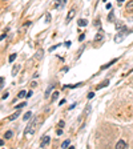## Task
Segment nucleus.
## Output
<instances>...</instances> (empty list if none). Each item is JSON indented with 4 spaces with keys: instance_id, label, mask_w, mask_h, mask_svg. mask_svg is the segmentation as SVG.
I'll use <instances>...</instances> for the list:
<instances>
[{
    "instance_id": "nucleus-1",
    "label": "nucleus",
    "mask_w": 133,
    "mask_h": 149,
    "mask_svg": "<svg viewBox=\"0 0 133 149\" xmlns=\"http://www.w3.org/2000/svg\"><path fill=\"white\" fill-rule=\"evenodd\" d=\"M36 124H37V120H32V123L27 127V129H25L24 134L25 137H31L32 134L35 133V130H36Z\"/></svg>"
},
{
    "instance_id": "nucleus-2",
    "label": "nucleus",
    "mask_w": 133,
    "mask_h": 149,
    "mask_svg": "<svg viewBox=\"0 0 133 149\" xmlns=\"http://www.w3.org/2000/svg\"><path fill=\"white\" fill-rule=\"evenodd\" d=\"M49 141H51V137L48 136V134L43 136V139H41V143H40V148H44V146H47L48 144H49Z\"/></svg>"
},
{
    "instance_id": "nucleus-3",
    "label": "nucleus",
    "mask_w": 133,
    "mask_h": 149,
    "mask_svg": "<svg viewBox=\"0 0 133 149\" xmlns=\"http://www.w3.org/2000/svg\"><path fill=\"white\" fill-rule=\"evenodd\" d=\"M75 15H76V8H72L71 9V12H69L68 13V16H67V22H71V20H72V19H73L75 17Z\"/></svg>"
},
{
    "instance_id": "nucleus-4",
    "label": "nucleus",
    "mask_w": 133,
    "mask_h": 149,
    "mask_svg": "<svg viewBox=\"0 0 133 149\" xmlns=\"http://www.w3.org/2000/svg\"><path fill=\"white\" fill-rule=\"evenodd\" d=\"M123 148H127V143L124 140H120L117 144H116V149H123Z\"/></svg>"
},
{
    "instance_id": "nucleus-5",
    "label": "nucleus",
    "mask_w": 133,
    "mask_h": 149,
    "mask_svg": "<svg viewBox=\"0 0 133 149\" xmlns=\"http://www.w3.org/2000/svg\"><path fill=\"white\" fill-rule=\"evenodd\" d=\"M102 37H104V32H102V29H100L99 32H97V35L95 36V41H99V40H101Z\"/></svg>"
},
{
    "instance_id": "nucleus-6",
    "label": "nucleus",
    "mask_w": 133,
    "mask_h": 149,
    "mask_svg": "<svg viewBox=\"0 0 133 149\" xmlns=\"http://www.w3.org/2000/svg\"><path fill=\"white\" fill-rule=\"evenodd\" d=\"M117 57H116V59H113V60H112V61H109L108 63V64H105V65H102V67H101V69H107V68H109V67H111V65H113V64H115V63L116 61H117Z\"/></svg>"
},
{
    "instance_id": "nucleus-7",
    "label": "nucleus",
    "mask_w": 133,
    "mask_h": 149,
    "mask_svg": "<svg viewBox=\"0 0 133 149\" xmlns=\"http://www.w3.org/2000/svg\"><path fill=\"white\" fill-rule=\"evenodd\" d=\"M79 27H85V25L88 24V20H85V19H81V20H79L77 22Z\"/></svg>"
},
{
    "instance_id": "nucleus-8",
    "label": "nucleus",
    "mask_w": 133,
    "mask_h": 149,
    "mask_svg": "<svg viewBox=\"0 0 133 149\" xmlns=\"http://www.w3.org/2000/svg\"><path fill=\"white\" fill-rule=\"evenodd\" d=\"M123 39H124V35H123V33H118V35H116L115 41H116V43H120V41L123 40Z\"/></svg>"
},
{
    "instance_id": "nucleus-9",
    "label": "nucleus",
    "mask_w": 133,
    "mask_h": 149,
    "mask_svg": "<svg viewBox=\"0 0 133 149\" xmlns=\"http://www.w3.org/2000/svg\"><path fill=\"white\" fill-rule=\"evenodd\" d=\"M127 11H128V12H132V11H133V0H130L129 3L127 4Z\"/></svg>"
},
{
    "instance_id": "nucleus-10",
    "label": "nucleus",
    "mask_w": 133,
    "mask_h": 149,
    "mask_svg": "<svg viewBox=\"0 0 133 149\" xmlns=\"http://www.w3.org/2000/svg\"><path fill=\"white\" fill-rule=\"evenodd\" d=\"M108 84H109V80H105V81H104V83H101V84H100V85H97V89H101V88L107 87Z\"/></svg>"
},
{
    "instance_id": "nucleus-11",
    "label": "nucleus",
    "mask_w": 133,
    "mask_h": 149,
    "mask_svg": "<svg viewBox=\"0 0 133 149\" xmlns=\"http://www.w3.org/2000/svg\"><path fill=\"white\" fill-rule=\"evenodd\" d=\"M24 96H27V92H25V91H20L17 95V99H23Z\"/></svg>"
},
{
    "instance_id": "nucleus-12",
    "label": "nucleus",
    "mask_w": 133,
    "mask_h": 149,
    "mask_svg": "<svg viewBox=\"0 0 133 149\" xmlns=\"http://www.w3.org/2000/svg\"><path fill=\"white\" fill-rule=\"evenodd\" d=\"M17 116H19V112H16V113H13V115L9 116L8 120H11V121H12V120H16V118H17Z\"/></svg>"
},
{
    "instance_id": "nucleus-13",
    "label": "nucleus",
    "mask_w": 133,
    "mask_h": 149,
    "mask_svg": "<svg viewBox=\"0 0 133 149\" xmlns=\"http://www.w3.org/2000/svg\"><path fill=\"white\" fill-rule=\"evenodd\" d=\"M12 132H11V130H7L6 132V134H4V137H6V139H11V137H12Z\"/></svg>"
},
{
    "instance_id": "nucleus-14",
    "label": "nucleus",
    "mask_w": 133,
    "mask_h": 149,
    "mask_svg": "<svg viewBox=\"0 0 133 149\" xmlns=\"http://www.w3.org/2000/svg\"><path fill=\"white\" fill-rule=\"evenodd\" d=\"M31 116H32V113H31V112H27V113H25V115H24V121L29 120V118H31Z\"/></svg>"
},
{
    "instance_id": "nucleus-15",
    "label": "nucleus",
    "mask_w": 133,
    "mask_h": 149,
    "mask_svg": "<svg viewBox=\"0 0 133 149\" xmlns=\"http://www.w3.org/2000/svg\"><path fill=\"white\" fill-rule=\"evenodd\" d=\"M17 72H19V65H16V67H13V69H12V76H16Z\"/></svg>"
},
{
    "instance_id": "nucleus-16",
    "label": "nucleus",
    "mask_w": 133,
    "mask_h": 149,
    "mask_svg": "<svg viewBox=\"0 0 133 149\" xmlns=\"http://www.w3.org/2000/svg\"><path fill=\"white\" fill-rule=\"evenodd\" d=\"M108 19H109V22H113V19H115V15H113V11H112V12L108 15Z\"/></svg>"
},
{
    "instance_id": "nucleus-17",
    "label": "nucleus",
    "mask_w": 133,
    "mask_h": 149,
    "mask_svg": "<svg viewBox=\"0 0 133 149\" xmlns=\"http://www.w3.org/2000/svg\"><path fill=\"white\" fill-rule=\"evenodd\" d=\"M15 59H16V53H12V55L9 56V59H8V60H9V63H12Z\"/></svg>"
},
{
    "instance_id": "nucleus-18",
    "label": "nucleus",
    "mask_w": 133,
    "mask_h": 149,
    "mask_svg": "<svg viewBox=\"0 0 133 149\" xmlns=\"http://www.w3.org/2000/svg\"><path fill=\"white\" fill-rule=\"evenodd\" d=\"M68 145H69V140H65L64 143L61 144V148H67V146H68Z\"/></svg>"
},
{
    "instance_id": "nucleus-19",
    "label": "nucleus",
    "mask_w": 133,
    "mask_h": 149,
    "mask_svg": "<svg viewBox=\"0 0 133 149\" xmlns=\"http://www.w3.org/2000/svg\"><path fill=\"white\" fill-rule=\"evenodd\" d=\"M60 45H61V44H56V45L51 47V48H49V52H52V51H55V49H56V48H59V47H60Z\"/></svg>"
},
{
    "instance_id": "nucleus-20",
    "label": "nucleus",
    "mask_w": 133,
    "mask_h": 149,
    "mask_svg": "<svg viewBox=\"0 0 133 149\" xmlns=\"http://www.w3.org/2000/svg\"><path fill=\"white\" fill-rule=\"evenodd\" d=\"M57 96H59V92H53V96H52V100H51V101H55V100L57 99Z\"/></svg>"
},
{
    "instance_id": "nucleus-21",
    "label": "nucleus",
    "mask_w": 133,
    "mask_h": 149,
    "mask_svg": "<svg viewBox=\"0 0 133 149\" xmlns=\"http://www.w3.org/2000/svg\"><path fill=\"white\" fill-rule=\"evenodd\" d=\"M27 105V102H22V104H19V105H16V109H22L23 107Z\"/></svg>"
},
{
    "instance_id": "nucleus-22",
    "label": "nucleus",
    "mask_w": 133,
    "mask_h": 149,
    "mask_svg": "<svg viewBox=\"0 0 133 149\" xmlns=\"http://www.w3.org/2000/svg\"><path fill=\"white\" fill-rule=\"evenodd\" d=\"M51 89H52V87L49 88V89H47V92H45V97L48 99V96H49V93H51Z\"/></svg>"
},
{
    "instance_id": "nucleus-23",
    "label": "nucleus",
    "mask_w": 133,
    "mask_h": 149,
    "mask_svg": "<svg viewBox=\"0 0 133 149\" xmlns=\"http://www.w3.org/2000/svg\"><path fill=\"white\" fill-rule=\"evenodd\" d=\"M93 96H95V93H93V92H89V93H88V99H93Z\"/></svg>"
},
{
    "instance_id": "nucleus-24",
    "label": "nucleus",
    "mask_w": 133,
    "mask_h": 149,
    "mask_svg": "<svg viewBox=\"0 0 133 149\" xmlns=\"http://www.w3.org/2000/svg\"><path fill=\"white\" fill-rule=\"evenodd\" d=\"M41 56H43V52H41V51H39V53H36V57H39V59H40Z\"/></svg>"
},
{
    "instance_id": "nucleus-25",
    "label": "nucleus",
    "mask_w": 133,
    "mask_h": 149,
    "mask_svg": "<svg viewBox=\"0 0 133 149\" xmlns=\"http://www.w3.org/2000/svg\"><path fill=\"white\" fill-rule=\"evenodd\" d=\"M7 97H8V93H7V92H6V93H3V96H1V99H3V100H6Z\"/></svg>"
},
{
    "instance_id": "nucleus-26",
    "label": "nucleus",
    "mask_w": 133,
    "mask_h": 149,
    "mask_svg": "<svg viewBox=\"0 0 133 149\" xmlns=\"http://www.w3.org/2000/svg\"><path fill=\"white\" fill-rule=\"evenodd\" d=\"M56 133H57V134H59V136H60V134L63 133V130H61V129H57V130H56Z\"/></svg>"
},
{
    "instance_id": "nucleus-27",
    "label": "nucleus",
    "mask_w": 133,
    "mask_h": 149,
    "mask_svg": "<svg viewBox=\"0 0 133 149\" xmlns=\"http://www.w3.org/2000/svg\"><path fill=\"white\" fill-rule=\"evenodd\" d=\"M31 87H32V88L36 87V81H32V83H31Z\"/></svg>"
},
{
    "instance_id": "nucleus-28",
    "label": "nucleus",
    "mask_w": 133,
    "mask_h": 149,
    "mask_svg": "<svg viewBox=\"0 0 133 149\" xmlns=\"http://www.w3.org/2000/svg\"><path fill=\"white\" fill-rule=\"evenodd\" d=\"M49 20H51V15L49 13H47V22H49Z\"/></svg>"
},
{
    "instance_id": "nucleus-29",
    "label": "nucleus",
    "mask_w": 133,
    "mask_h": 149,
    "mask_svg": "<svg viewBox=\"0 0 133 149\" xmlns=\"http://www.w3.org/2000/svg\"><path fill=\"white\" fill-rule=\"evenodd\" d=\"M84 37H85V35H81V36L79 37V40H80V41H81V40H84Z\"/></svg>"
},
{
    "instance_id": "nucleus-30",
    "label": "nucleus",
    "mask_w": 133,
    "mask_h": 149,
    "mask_svg": "<svg viewBox=\"0 0 133 149\" xmlns=\"http://www.w3.org/2000/svg\"><path fill=\"white\" fill-rule=\"evenodd\" d=\"M64 124H65V123H64V121H60V123H59V125H60V127H64Z\"/></svg>"
},
{
    "instance_id": "nucleus-31",
    "label": "nucleus",
    "mask_w": 133,
    "mask_h": 149,
    "mask_svg": "<svg viewBox=\"0 0 133 149\" xmlns=\"http://www.w3.org/2000/svg\"><path fill=\"white\" fill-rule=\"evenodd\" d=\"M32 96V91H29V92L27 93V97H31Z\"/></svg>"
},
{
    "instance_id": "nucleus-32",
    "label": "nucleus",
    "mask_w": 133,
    "mask_h": 149,
    "mask_svg": "<svg viewBox=\"0 0 133 149\" xmlns=\"http://www.w3.org/2000/svg\"><path fill=\"white\" fill-rule=\"evenodd\" d=\"M68 69H69V68H68V67H64V68H63V69H61V71H63V72H67V71H68Z\"/></svg>"
},
{
    "instance_id": "nucleus-33",
    "label": "nucleus",
    "mask_w": 133,
    "mask_h": 149,
    "mask_svg": "<svg viewBox=\"0 0 133 149\" xmlns=\"http://www.w3.org/2000/svg\"><path fill=\"white\" fill-rule=\"evenodd\" d=\"M124 1H125V0H117V3H118V4H121V3H124Z\"/></svg>"
},
{
    "instance_id": "nucleus-34",
    "label": "nucleus",
    "mask_w": 133,
    "mask_h": 149,
    "mask_svg": "<svg viewBox=\"0 0 133 149\" xmlns=\"http://www.w3.org/2000/svg\"><path fill=\"white\" fill-rule=\"evenodd\" d=\"M102 1H107V0H102Z\"/></svg>"
},
{
    "instance_id": "nucleus-35",
    "label": "nucleus",
    "mask_w": 133,
    "mask_h": 149,
    "mask_svg": "<svg viewBox=\"0 0 133 149\" xmlns=\"http://www.w3.org/2000/svg\"><path fill=\"white\" fill-rule=\"evenodd\" d=\"M132 31H133V29H132ZM132 31H130V32H132Z\"/></svg>"
}]
</instances>
